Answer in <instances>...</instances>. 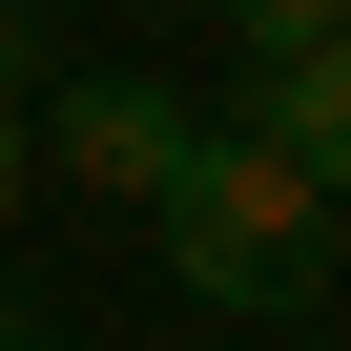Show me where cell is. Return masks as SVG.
<instances>
[{
    "mask_svg": "<svg viewBox=\"0 0 351 351\" xmlns=\"http://www.w3.org/2000/svg\"><path fill=\"white\" fill-rule=\"evenodd\" d=\"M228 42H248V83H269V62H330L351 0H228Z\"/></svg>",
    "mask_w": 351,
    "mask_h": 351,
    "instance_id": "4",
    "label": "cell"
},
{
    "mask_svg": "<svg viewBox=\"0 0 351 351\" xmlns=\"http://www.w3.org/2000/svg\"><path fill=\"white\" fill-rule=\"evenodd\" d=\"M42 145L83 165V186H104V207H165V165H186L207 124H186V104H165V83H42Z\"/></svg>",
    "mask_w": 351,
    "mask_h": 351,
    "instance_id": "2",
    "label": "cell"
},
{
    "mask_svg": "<svg viewBox=\"0 0 351 351\" xmlns=\"http://www.w3.org/2000/svg\"><path fill=\"white\" fill-rule=\"evenodd\" d=\"M145 228H165V289H186V310H310L330 289V207H310V165L269 124H207Z\"/></svg>",
    "mask_w": 351,
    "mask_h": 351,
    "instance_id": "1",
    "label": "cell"
},
{
    "mask_svg": "<svg viewBox=\"0 0 351 351\" xmlns=\"http://www.w3.org/2000/svg\"><path fill=\"white\" fill-rule=\"evenodd\" d=\"M248 124L310 165V207L351 228V42H330V62H269V83H248Z\"/></svg>",
    "mask_w": 351,
    "mask_h": 351,
    "instance_id": "3",
    "label": "cell"
},
{
    "mask_svg": "<svg viewBox=\"0 0 351 351\" xmlns=\"http://www.w3.org/2000/svg\"><path fill=\"white\" fill-rule=\"evenodd\" d=\"M0 351H42V310H0Z\"/></svg>",
    "mask_w": 351,
    "mask_h": 351,
    "instance_id": "6",
    "label": "cell"
},
{
    "mask_svg": "<svg viewBox=\"0 0 351 351\" xmlns=\"http://www.w3.org/2000/svg\"><path fill=\"white\" fill-rule=\"evenodd\" d=\"M21 83H42V42H21V21H0V104H21Z\"/></svg>",
    "mask_w": 351,
    "mask_h": 351,
    "instance_id": "5",
    "label": "cell"
}]
</instances>
